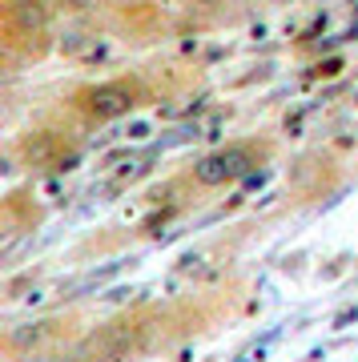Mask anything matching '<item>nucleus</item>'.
I'll list each match as a JSON object with an SVG mask.
<instances>
[{
	"instance_id": "obj_1",
	"label": "nucleus",
	"mask_w": 358,
	"mask_h": 362,
	"mask_svg": "<svg viewBox=\"0 0 358 362\" xmlns=\"http://www.w3.org/2000/svg\"><path fill=\"white\" fill-rule=\"evenodd\" d=\"M246 169H250V149H221V153L202 157V161L193 165V173H197L202 185H221V181L242 177Z\"/></svg>"
},
{
	"instance_id": "obj_2",
	"label": "nucleus",
	"mask_w": 358,
	"mask_h": 362,
	"mask_svg": "<svg viewBox=\"0 0 358 362\" xmlns=\"http://www.w3.org/2000/svg\"><path fill=\"white\" fill-rule=\"evenodd\" d=\"M89 109L97 117H121L133 109V93L125 85H101V89L89 93Z\"/></svg>"
},
{
	"instance_id": "obj_3",
	"label": "nucleus",
	"mask_w": 358,
	"mask_h": 362,
	"mask_svg": "<svg viewBox=\"0 0 358 362\" xmlns=\"http://www.w3.org/2000/svg\"><path fill=\"white\" fill-rule=\"evenodd\" d=\"M40 334H45V326L28 322V326H21V330H13V346H28V342H37Z\"/></svg>"
},
{
	"instance_id": "obj_4",
	"label": "nucleus",
	"mask_w": 358,
	"mask_h": 362,
	"mask_svg": "<svg viewBox=\"0 0 358 362\" xmlns=\"http://www.w3.org/2000/svg\"><path fill=\"white\" fill-rule=\"evenodd\" d=\"M16 21H21V25H33V28H37L40 21H45V13H40V8H16Z\"/></svg>"
}]
</instances>
